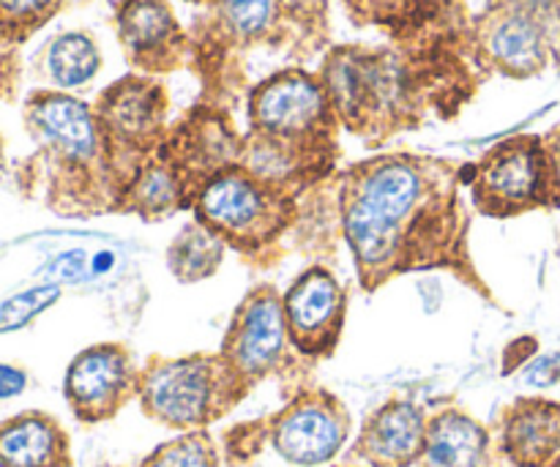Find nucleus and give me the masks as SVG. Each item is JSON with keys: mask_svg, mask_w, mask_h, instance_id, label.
<instances>
[{"mask_svg": "<svg viewBox=\"0 0 560 467\" xmlns=\"http://www.w3.org/2000/svg\"><path fill=\"white\" fill-rule=\"evenodd\" d=\"M27 386V377L25 372L16 370V366L9 364H0V399H11V397H20Z\"/></svg>", "mask_w": 560, "mask_h": 467, "instance_id": "cd10ccee", "label": "nucleus"}, {"mask_svg": "<svg viewBox=\"0 0 560 467\" xmlns=\"http://www.w3.org/2000/svg\"><path fill=\"white\" fill-rule=\"evenodd\" d=\"M476 202L492 217H517L550 206V173L539 137L512 140L492 151L479 167Z\"/></svg>", "mask_w": 560, "mask_h": 467, "instance_id": "7ed1b4c3", "label": "nucleus"}, {"mask_svg": "<svg viewBox=\"0 0 560 467\" xmlns=\"http://www.w3.org/2000/svg\"><path fill=\"white\" fill-rule=\"evenodd\" d=\"M180 180L167 164H151L135 178L129 189L131 208L145 219H159L178 206Z\"/></svg>", "mask_w": 560, "mask_h": 467, "instance_id": "aec40b11", "label": "nucleus"}, {"mask_svg": "<svg viewBox=\"0 0 560 467\" xmlns=\"http://www.w3.org/2000/svg\"><path fill=\"white\" fill-rule=\"evenodd\" d=\"M27 126L66 162L88 164L98 153V129L91 109L63 93H38L27 102Z\"/></svg>", "mask_w": 560, "mask_h": 467, "instance_id": "9b49d317", "label": "nucleus"}, {"mask_svg": "<svg viewBox=\"0 0 560 467\" xmlns=\"http://www.w3.org/2000/svg\"><path fill=\"white\" fill-rule=\"evenodd\" d=\"M69 441L58 421L25 413L0 427V467H69Z\"/></svg>", "mask_w": 560, "mask_h": 467, "instance_id": "4468645a", "label": "nucleus"}, {"mask_svg": "<svg viewBox=\"0 0 560 467\" xmlns=\"http://www.w3.org/2000/svg\"><path fill=\"white\" fill-rule=\"evenodd\" d=\"M58 299H60L58 284H38V288H31L25 290V293L9 299L3 306H0V334L25 328L33 317H38L44 310H49Z\"/></svg>", "mask_w": 560, "mask_h": 467, "instance_id": "5701e85b", "label": "nucleus"}, {"mask_svg": "<svg viewBox=\"0 0 560 467\" xmlns=\"http://www.w3.org/2000/svg\"><path fill=\"white\" fill-rule=\"evenodd\" d=\"M427 427L430 419L424 408L408 399H394L364 421L350 457L366 467H410L424 452Z\"/></svg>", "mask_w": 560, "mask_h": 467, "instance_id": "1a4fd4ad", "label": "nucleus"}, {"mask_svg": "<svg viewBox=\"0 0 560 467\" xmlns=\"http://www.w3.org/2000/svg\"><path fill=\"white\" fill-rule=\"evenodd\" d=\"M421 467H490V435L474 416L443 410L427 427Z\"/></svg>", "mask_w": 560, "mask_h": 467, "instance_id": "ddd939ff", "label": "nucleus"}, {"mask_svg": "<svg viewBox=\"0 0 560 467\" xmlns=\"http://www.w3.org/2000/svg\"><path fill=\"white\" fill-rule=\"evenodd\" d=\"M49 273L55 277V282H77V279L85 277L88 271V255L85 252L74 249V252H66L60 255L52 266L47 268Z\"/></svg>", "mask_w": 560, "mask_h": 467, "instance_id": "a878e982", "label": "nucleus"}, {"mask_svg": "<svg viewBox=\"0 0 560 467\" xmlns=\"http://www.w3.org/2000/svg\"><path fill=\"white\" fill-rule=\"evenodd\" d=\"M140 467H219L217 443L206 430L184 432L148 454Z\"/></svg>", "mask_w": 560, "mask_h": 467, "instance_id": "412c9836", "label": "nucleus"}, {"mask_svg": "<svg viewBox=\"0 0 560 467\" xmlns=\"http://www.w3.org/2000/svg\"><path fill=\"white\" fill-rule=\"evenodd\" d=\"M328 98L315 80L304 74H282L266 82L252 98L255 126L277 140H304L326 120Z\"/></svg>", "mask_w": 560, "mask_h": 467, "instance_id": "9d476101", "label": "nucleus"}, {"mask_svg": "<svg viewBox=\"0 0 560 467\" xmlns=\"http://www.w3.org/2000/svg\"><path fill=\"white\" fill-rule=\"evenodd\" d=\"M0 153H3V145H0Z\"/></svg>", "mask_w": 560, "mask_h": 467, "instance_id": "c85d7f7f", "label": "nucleus"}, {"mask_svg": "<svg viewBox=\"0 0 560 467\" xmlns=\"http://www.w3.org/2000/svg\"><path fill=\"white\" fill-rule=\"evenodd\" d=\"M118 25L126 49L140 63H156L178 36L175 16L164 0H126Z\"/></svg>", "mask_w": 560, "mask_h": 467, "instance_id": "2eb2a0df", "label": "nucleus"}, {"mask_svg": "<svg viewBox=\"0 0 560 467\" xmlns=\"http://www.w3.org/2000/svg\"><path fill=\"white\" fill-rule=\"evenodd\" d=\"M545 142L547 173H550V206H560V126Z\"/></svg>", "mask_w": 560, "mask_h": 467, "instance_id": "bb28decb", "label": "nucleus"}, {"mask_svg": "<svg viewBox=\"0 0 560 467\" xmlns=\"http://www.w3.org/2000/svg\"><path fill=\"white\" fill-rule=\"evenodd\" d=\"M222 255L224 241L213 230H208L202 222L186 224L167 252L170 271L180 282H197L217 271Z\"/></svg>", "mask_w": 560, "mask_h": 467, "instance_id": "a211bd4d", "label": "nucleus"}, {"mask_svg": "<svg viewBox=\"0 0 560 467\" xmlns=\"http://www.w3.org/2000/svg\"><path fill=\"white\" fill-rule=\"evenodd\" d=\"M424 173L408 159H386L359 175L345 200V235L366 282L392 268L405 233L424 213Z\"/></svg>", "mask_w": 560, "mask_h": 467, "instance_id": "f257e3e1", "label": "nucleus"}, {"mask_svg": "<svg viewBox=\"0 0 560 467\" xmlns=\"http://www.w3.org/2000/svg\"><path fill=\"white\" fill-rule=\"evenodd\" d=\"M282 306L290 342L301 353H331L345 326V290L326 268H312L295 279Z\"/></svg>", "mask_w": 560, "mask_h": 467, "instance_id": "6e6552de", "label": "nucleus"}, {"mask_svg": "<svg viewBox=\"0 0 560 467\" xmlns=\"http://www.w3.org/2000/svg\"><path fill=\"white\" fill-rule=\"evenodd\" d=\"M490 52L512 74H536L547 63L545 31L530 14H509L492 27Z\"/></svg>", "mask_w": 560, "mask_h": 467, "instance_id": "f3484780", "label": "nucleus"}, {"mask_svg": "<svg viewBox=\"0 0 560 467\" xmlns=\"http://www.w3.org/2000/svg\"><path fill=\"white\" fill-rule=\"evenodd\" d=\"M556 467H560V463H558V465H556Z\"/></svg>", "mask_w": 560, "mask_h": 467, "instance_id": "c756f323", "label": "nucleus"}, {"mask_svg": "<svg viewBox=\"0 0 560 467\" xmlns=\"http://www.w3.org/2000/svg\"><path fill=\"white\" fill-rule=\"evenodd\" d=\"M503 457L514 467H556L560 463V402L523 397L501 421Z\"/></svg>", "mask_w": 560, "mask_h": 467, "instance_id": "f8f14e48", "label": "nucleus"}, {"mask_svg": "<svg viewBox=\"0 0 560 467\" xmlns=\"http://www.w3.org/2000/svg\"><path fill=\"white\" fill-rule=\"evenodd\" d=\"M159 118H162V96L148 82H120L102 102L104 126L109 129V135L126 142H140L153 135Z\"/></svg>", "mask_w": 560, "mask_h": 467, "instance_id": "dca6fc26", "label": "nucleus"}, {"mask_svg": "<svg viewBox=\"0 0 560 467\" xmlns=\"http://www.w3.org/2000/svg\"><path fill=\"white\" fill-rule=\"evenodd\" d=\"M520 381L528 388H552L560 386V353H547L530 361L523 370Z\"/></svg>", "mask_w": 560, "mask_h": 467, "instance_id": "393cba45", "label": "nucleus"}, {"mask_svg": "<svg viewBox=\"0 0 560 467\" xmlns=\"http://www.w3.org/2000/svg\"><path fill=\"white\" fill-rule=\"evenodd\" d=\"M140 375L120 345H96L71 361L63 383L66 402L77 419L98 424L118 416L131 397H140Z\"/></svg>", "mask_w": 560, "mask_h": 467, "instance_id": "423d86ee", "label": "nucleus"}, {"mask_svg": "<svg viewBox=\"0 0 560 467\" xmlns=\"http://www.w3.org/2000/svg\"><path fill=\"white\" fill-rule=\"evenodd\" d=\"M47 71L55 85L80 87L98 71V49L85 33H63L47 49Z\"/></svg>", "mask_w": 560, "mask_h": 467, "instance_id": "6ab92c4d", "label": "nucleus"}, {"mask_svg": "<svg viewBox=\"0 0 560 467\" xmlns=\"http://www.w3.org/2000/svg\"><path fill=\"white\" fill-rule=\"evenodd\" d=\"M200 222L233 244L257 246L282 227V202L268 195L252 175L219 173L197 197Z\"/></svg>", "mask_w": 560, "mask_h": 467, "instance_id": "20e7f679", "label": "nucleus"}, {"mask_svg": "<svg viewBox=\"0 0 560 467\" xmlns=\"http://www.w3.org/2000/svg\"><path fill=\"white\" fill-rule=\"evenodd\" d=\"M288 339L290 331L282 301L273 290H257L235 312L233 326L224 337L222 359L233 366L246 386H252L277 370Z\"/></svg>", "mask_w": 560, "mask_h": 467, "instance_id": "0eeeda50", "label": "nucleus"}, {"mask_svg": "<svg viewBox=\"0 0 560 467\" xmlns=\"http://www.w3.org/2000/svg\"><path fill=\"white\" fill-rule=\"evenodd\" d=\"M246 383L219 355L153 361L140 375V405L148 419L180 432L206 430L228 416L246 394Z\"/></svg>", "mask_w": 560, "mask_h": 467, "instance_id": "f03ea898", "label": "nucleus"}, {"mask_svg": "<svg viewBox=\"0 0 560 467\" xmlns=\"http://www.w3.org/2000/svg\"><path fill=\"white\" fill-rule=\"evenodd\" d=\"M273 448L290 465H326L345 448L350 413L334 394L306 392L277 413L268 424Z\"/></svg>", "mask_w": 560, "mask_h": 467, "instance_id": "39448f33", "label": "nucleus"}, {"mask_svg": "<svg viewBox=\"0 0 560 467\" xmlns=\"http://www.w3.org/2000/svg\"><path fill=\"white\" fill-rule=\"evenodd\" d=\"M60 0H0V38L22 42L58 11Z\"/></svg>", "mask_w": 560, "mask_h": 467, "instance_id": "4be33fe9", "label": "nucleus"}, {"mask_svg": "<svg viewBox=\"0 0 560 467\" xmlns=\"http://www.w3.org/2000/svg\"><path fill=\"white\" fill-rule=\"evenodd\" d=\"M273 9H277L273 0H222L224 20L238 36H257L266 31Z\"/></svg>", "mask_w": 560, "mask_h": 467, "instance_id": "b1692460", "label": "nucleus"}]
</instances>
